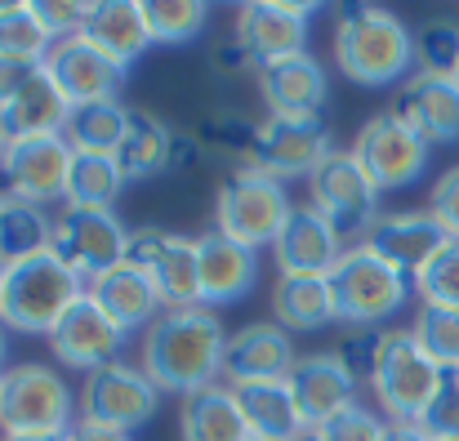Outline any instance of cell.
I'll list each match as a JSON object with an SVG mask.
<instances>
[{
  "instance_id": "1",
  "label": "cell",
  "mask_w": 459,
  "mask_h": 441,
  "mask_svg": "<svg viewBox=\"0 0 459 441\" xmlns=\"http://www.w3.org/2000/svg\"><path fill=\"white\" fill-rule=\"evenodd\" d=\"M223 321L210 307H165L143 330V370L160 393L192 397L223 384Z\"/></svg>"
},
{
  "instance_id": "2",
  "label": "cell",
  "mask_w": 459,
  "mask_h": 441,
  "mask_svg": "<svg viewBox=\"0 0 459 441\" xmlns=\"http://www.w3.org/2000/svg\"><path fill=\"white\" fill-rule=\"evenodd\" d=\"M334 63L352 85H393L415 67V31L384 4H343L334 18Z\"/></svg>"
},
{
  "instance_id": "3",
  "label": "cell",
  "mask_w": 459,
  "mask_h": 441,
  "mask_svg": "<svg viewBox=\"0 0 459 441\" xmlns=\"http://www.w3.org/2000/svg\"><path fill=\"white\" fill-rule=\"evenodd\" d=\"M81 397L67 379L45 361H22L0 375V428L4 437H40V433H72Z\"/></svg>"
},
{
  "instance_id": "4",
  "label": "cell",
  "mask_w": 459,
  "mask_h": 441,
  "mask_svg": "<svg viewBox=\"0 0 459 441\" xmlns=\"http://www.w3.org/2000/svg\"><path fill=\"white\" fill-rule=\"evenodd\" d=\"M330 290H334V312L343 325L384 330V321H393L406 307L415 281L361 241V246H348L343 259L330 268Z\"/></svg>"
},
{
  "instance_id": "5",
  "label": "cell",
  "mask_w": 459,
  "mask_h": 441,
  "mask_svg": "<svg viewBox=\"0 0 459 441\" xmlns=\"http://www.w3.org/2000/svg\"><path fill=\"white\" fill-rule=\"evenodd\" d=\"M290 210H295V201H290L286 183L246 160V165L232 169V178L219 187L214 228H219L223 237H232L237 246H246V250H264V246H277V237H281Z\"/></svg>"
},
{
  "instance_id": "6",
  "label": "cell",
  "mask_w": 459,
  "mask_h": 441,
  "mask_svg": "<svg viewBox=\"0 0 459 441\" xmlns=\"http://www.w3.org/2000/svg\"><path fill=\"white\" fill-rule=\"evenodd\" d=\"M85 294V281L54 255H36L9 268L4 277V307H0V325L22 330V334H49L58 325V316Z\"/></svg>"
},
{
  "instance_id": "7",
  "label": "cell",
  "mask_w": 459,
  "mask_h": 441,
  "mask_svg": "<svg viewBox=\"0 0 459 441\" xmlns=\"http://www.w3.org/2000/svg\"><path fill=\"white\" fill-rule=\"evenodd\" d=\"M307 205L343 237V246H361L379 219V187L357 165L348 147H334L307 178Z\"/></svg>"
},
{
  "instance_id": "8",
  "label": "cell",
  "mask_w": 459,
  "mask_h": 441,
  "mask_svg": "<svg viewBox=\"0 0 459 441\" xmlns=\"http://www.w3.org/2000/svg\"><path fill=\"white\" fill-rule=\"evenodd\" d=\"M446 370L437 361H429V352L415 343L411 330H388L384 334V352L370 379V393L379 397V411L388 419H420L429 411V402L446 388Z\"/></svg>"
},
{
  "instance_id": "9",
  "label": "cell",
  "mask_w": 459,
  "mask_h": 441,
  "mask_svg": "<svg viewBox=\"0 0 459 441\" xmlns=\"http://www.w3.org/2000/svg\"><path fill=\"white\" fill-rule=\"evenodd\" d=\"M130 228L117 219V210H76L67 205L54 219V255L90 286L108 277L112 268L130 264Z\"/></svg>"
},
{
  "instance_id": "10",
  "label": "cell",
  "mask_w": 459,
  "mask_h": 441,
  "mask_svg": "<svg viewBox=\"0 0 459 441\" xmlns=\"http://www.w3.org/2000/svg\"><path fill=\"white\" fill-rule=\"evenodd\" d=\"M156 402H160V388L148 379L143 366L112 361V366L85 375V384H81V424L139 433L143 424H152Z\"/></svg>"
},
{
  "instance_id": "11",
  "label": "cell",
  "mask_w": 459,
  "mask_h": 441,
  "mask_svg": "<svg viewBox=\"0 0 459 441\" xmlns=\"http://www.w3.org/2000/svg\"><path fill=\"white\" fill-rule=\"evenodd\" d=\"M348 151L357 156V165L370 174V183L379 192H393V187H411V183L424 178L433 147L424 143L397 112H379L357 130Z\"/></svg>"
},
{
  "instance_id": "12",
  "label": "cell",
  "mask_w": 459,
  "mask_h": 441,
  "mask_svg": "<svg viewBox=\"0 0 459 441\" xmlns=\"http://www.w3.org/2000/svg\"><path fill=\"white\" fill-rule=\"evenodd\" d=\"M67 174H72V143L63 134L4 143L0 183H4L9 201H27V205H40V210L54 205V201H67Z\"/></svg>"
},
{
  "instance_id": "13",
  "label": "cell",
  "mask_w": 459,
  "mask_h": 441,
  "mask_svg": "<svg viewBox=\"0 0 459 441\" xmlns=\"http://www.w3.org/2000/svg\"><path fill=\"white\" fill-rule=\"evenodd\" d=\"M334 151L330 125L321 117H268L250 134V165L273 178H312V169Z\"/></svg>"
},
{
  "instance_id": "14",
  "label": "cell",
  "mask_w": 459,
  "mask_h": 441,
  "mask_svg": "<svg viewBox=\"0 0 459 441\" xmlns=\"http://www.w3.org/2000/svg\"><path fill=\"white\" fill-rule=\"evenodd\" d=\"M45 339H49L54 361L94 375V370L121 361V348H126L130 334H126V330H121V325L94 303V294L85 290L67 312H63V316H58V325H54Z\"/></svg>"
},
{
  "instance_id": "15",
  "label": "cell",
  "mask_w": 459,
  "mask_h": 441,
  "mask_svg": "<svg viewBox=\"0 0 459 441\" xmlns=\"http://www.w3.org/2000/svg\"><path fill=\"white\" fill-rule=\"evenodd\" d=\"M130 264L156 281L165 307H201V259L196 237H178L165 228H139L130 237Z\"/></svg>"
},
{
  "instance_id": "16",
  "label": "cell",
  "mask_w": 459,
  "mask_h": 441,
  "mask_svg": "<svg viewBox=\"0 0 459 441\" xmlns=\"http://www.w3.org/2000/svg\"><path fill=\"white\" fill-rule=\"evenodd\" d=\"M316 4H286V0H250L237 9V49L264 67L290 54H307V22Z\"/></svg>"
},
{
  "instance_id": "17",
  "label": "cell",
  "mask_w": 459,
  "mask_h": 441,
  "mask_svg": "<svg viewBox=\"0 0 459 441\" xmlns=\"http://www.w3.org/2000/svg\"><path fill=\"white\" fill-rule=\"evenodd\" d=\"M455 237L442 228V219L433 210H388L375 219V228L366 232V246L388 259L397 272H406L411 281L451 246Z\"/></svg>"
},
{
  "instance_id": "18",
  "label": "cell",
  "mask_w": 459,
  "mask_h": 441,
  "mask_svg": "<svg viewBox=\"0 0 459 441\" xmlns=\"http://www.w3.org/2000/svg\"><path fill=\"white\" fill-rule=\"evenodd\" d=\"M45 72L54 76V85L63 90V99L72 108H85V103H112L121 94L130 67L112 63L85 36H67V40H54V49L45 58Z\"/></svg>"
},
{
  "instance_id": "19",
  "label": "cell",
  "mask_w": 459,
  "mask_h": 441,
  "mask_svg": "<svg viewBox=\"0 0 459 441\" xmlns=\"http://www.w3.org/2000/svg\"><path fill=\"white\" fill-rule=\"evenodd\" d=\"M295 339L290 330H281L277 321H250L241 330L228 334L223 348V384L241 388V384H277L290 379L295 370Z\"/></svg>"
},
{
  "instance_id": "20",
  "label": "cell",
  "mask_w": 459,
  "mask_h": 441,
  "mask_svg": "<svg viewBox=\"0 0 459 441\" xmlns=\"http://www.w3.org/2000/svg\"><path fill=\"white\" fill-rule=\"evenodd\" d=\"M196 259H201V307H228L241 303L259 286V250L237 246L219 228L196 237Z\"/></svg>"
},
{
  "instance_id": "21",
  "label": "cell",
  "mask_w": 459,
  "mask_h": 441,
  "mask_svg": "<svg viewBox=\"0 0 459 441\" xmlns=\"http://www.w3.org/2000/svg\"><path fill=\"white\" fill-rule=\"evenodd\" d=\"M286 384H290V393H295V402L304 411L307 428H321L334 415L352 411L357 393H361V384L343 370V361L334 352H307V357H299Z\"/></svg>"
},
{
  "instance_id": "22",
  "label": "cell",
  "mask_w": 459,
  "mask_h": 441,
  "mask_svg": "<svg viewBox=\"0 0 459 441\" xmlns=\"http://www.w3.org/2000/svg\"><path fill=\"white\" fill-rule=\"evenodd\" d=\"M343 237L312 210V205H295L273 255L281 277H330V268L343 259Z\"/></svg>"
},
{
  "instance_id": "23",
  "label": "cell",
  "mask_w": 459,
  "mask_h": 441,
  "mask_svg": "<svg viewBox=\"0 0 459 441\" xmlns=\"http://www.w3.org/2000/svg\"><path fill=\"white\" fill-rule=\"evenodd\" d=\"M72 117V103L63 99V90L54 85V76L45 67H36L4 103H0V134L4 143L18 139H40V134H63Z\"/></svg>"
},
{
  "instance_id": "24",
  "label": "cell",
  "mask_w": 459,
  "mask_h": 441,
  "mask_svg": "<svg viewBox=\"0 0 459 441\" xmlns=\"http://www.w3.org/2000/svg\"><path fill=\"white\" fill-rule=\"evenodd\" d=\"M424 143H459V81L455 76H429L415 72L402 85V99L393 108Z\"/></svg>"
},
{
  "instance_id": "25",
  "label": "cell",
  "mask_w": 459,
  "mask_h": 441,
  "mask_svg": "<svg viewBox=\"0 0 459 441\" xmlns=\"http://www.w3.org/2000/svg\"><path fill=\"white\" fill-rule=\"evenodd\" d=\"M259 94L273 117H321L325 108V67L312 54H290L259 67Z\"/></svg>"
},
{
  "instance_id": "26",
  "label": "cell",
  "mask_w": 459,
  "mask_h": 441,
  "mask_svg": "<svg viewBox=\"0 0 459 441\" xmlns=\"http://www.w3.org/2000/svg\"><path fill=\"white\" fill-rule=\"evenodd\" d=\"M81 36L103 49L112 63L130 67L139 63L148 49H152V31H148V18H143V0H94L90 13H85V27Z\"/></svg>"
},
{
  "instance_id": "27",
  "label": "cell",
  "mask_w": 459,
  "mask_h": 441,
  "mask_svg": "<svg viewBox=\"0 0 459 441\" xmlns=\"http://www.w3.org/2000/svg\"><path fill=\"white\" fill-rule=\"evenodd\" d=\"M85 290L94 294V303H99L126 334H130V330H148L156 316L165 312V298L156 290V281L143 272V268H134V264L112 268L108 277L90 281Z\"/></svg>"
},
{
  "instance_id": "28",
  "label": "cell",
  "mask_w": 459,
  "mask_h": 441,
  "mask_svg": "<svg viewBox=\"0 0 459 441\" xmlns=\"http://www.w3.org/2000/svg\"><path fill=\"white\" fill-rule=\"evenodd\" d=\"M232 393H237V406H241V415L250 424V437L299 441L307 433L304 411H299V402H295L286 379H277V384H241Z\"/></svg>"
},
{
  "instance_id": "29",
  "label": "cell",
  "mask_w": 459,
  "mask_h": 441,
  "mask_svg": "<svg viewBox=\"0 0 459 441\" xmlns=\"http://www.w3.org/2000/svg\"><path fill=\"white\" fill-rule=\"evenodd\" d=\"M178 441H250V424L228 384L201 388L178 406Z\"/></svg>"
},
{
  "instance_id": "30",
  "label": "cell",
  "mask_w": 459,
  "mask_h": 441,
  "mask_svg": "<svg viewBox=\"0 0 459 441\" xmlns=\"http://www.w3.org/2000/svg\"><path fill=\"white\" fill-rule=\"evenodd\" d=\"M273 321L281 330H325L339 321L330 277H277L273 286Z\"/></svg>"
},
{
  "instance_id": "31",
  "label": "cell",
  "mask_w": 459,
  "mask_h": 441,
  "mask_svg": "<svg viewBox=\"0 0 459 441\" xmlns=\"http://www.w3.org/2000/svg\"><path fill=\"white\" fill-rule=\"evenodd\" d=\"M126 187V169L117 156L103 151H72V174H67V205L76 210H112Z\"/></svg>"
},
{
  "instance_id": "32",
  "label": "cell",
  "mask_w": 459,
  "mask_h": 441,
  "mask_svg": "<svg viewBox=\"0 0 459 441\" xmlns=\"http://www.w3.org/2000/svg\"><path fill=\"white\" fill-rule=\"evenodd\" d=\"M126 178H152L165 174L174 165V134L165 121H156L148 112H130V130H126V143L117 151Z\"/></svg>"
},
{
  "instance_id": "33",
  "label": "cell",
  "mask_w": 459,
  "mask_h": 441,
  "mask_svg": "<svg viewBox=\"0 0 459 441\" xmlns=\"http://www.w3.org/2000/svg\"><path fill=\"white\" fill-rule=\"evenodd\" d=\"M126 130H130V108H121V103L112 99V103L72 108L63 139L72 143V151H103V156H117L121 143H126Z\"/></svg>"
},
{
  "instance_id": "34",
  "label": "cell",
  "mask_w": 459,
  "mask_h": 441,
  "mask_svg": "<svg viewBox=\"0 0 459 441\" xmlns=\"http://www.w3.org/2000/svg\"><path fill=\"white\" fill-rule=\"evenodd\" d=\"M54 246V219H45L40 205L27 201H4L0 210V264H22L36 259Z\"/></svg>"
},
{
  "instance_id": "35",
  "label": "cell",
  "mask_w": 459,
  "mask_h": 441,
  "mask_svg": "<svg viewBox=\"0 0 459 441\" xmlns=\"http://www.w3.org/2000/svg\"><path fill=\"white\" fill-rule=\"evenodd\" d=\"M49 49H54V36H49L45 22L36 18L31 0L0 4V58L40 67V63L49 58Z\"/></svg>"
},
{
  "instance_id": "36",
  "label": "cell",
  "mask_w": 459,
  "mask_h": 441,
  "mask_svg": "<svg viewBox=\"0 0 459 441\" xmlns=\"http://www.w3.org/2000/svg\"><path fill=\"white\" fill-rule=\"evenodd\" d=\"M143 18H148L152 45H187L205 31L210 4H201V0H143Z\"/></svg>"
},
{
  "instance_id": "37",
  "label": "cell",
  "mask_w": 459,
  "mask_h": 441,
  "mask_svg": "<svg viewBox=\"0 0 459 441\" xmlns=\"http://www.w3.org/2000/svg\"><path fill=\"white\" fill-rule=\"evenodd\" d=\"M415 334V343L429 352V361H437L446 375L459 370V312L455 307H433V303H420L415 321L406 325Z\"/></svg>"
},
{
  "instance_id": "38",
  "label": "cell",
  "mask_w": 459,
  "mask_h": 441,
  "mask_svg": "<svg viewBox=\"0 0 459 441\" xmlns=\"http://www.w3.org/2000/svg\"><path fill=\"white\" fill-rule=\"evenodd\" d=\"M415 63L429 76H455L459 67V22L455 18H429L415 31Z\"/></svg>"
},
{
  "instance_id": "39",
  "label": "cell",
  "mask_w": 459,
  "mask_h": 441,
  "mask_svg": "<svg viewBox=\"0 0 459 441\" xmlns=\"http://www.w3.org/2000/svg\"><path fill=\"white\" fill-rule=\"evenodd\" d=\"M384 334L388 330H370V325H357V330H343L339 334L334 357L343 361V370L357 384H370L375 379V366H379V352H384Z\"/></svg>"
},
{
  "instance_id": "40",
  "label": "cell",
  "mask_w": 459,
  "mask_h": 441,
  "mask_svg": "<svg viewBox=\"0 0 459 441\" xmlns=\"http://www.w3.org/2000/svg\"><path fill=\"white\" fill-rule=\"evenodd\" d=\"M415 290L424 303L433 307H455L459 312V241H451L420 277H415Z\"/></svg>"
},
{
  "instance_id": "41",
  "label": "cell",
  "mask_w": 459,
  "mask_h": 441,
  "mask_svg": "<svg viewBox=\"0 0 459 441\" xmlns=\"http://www.w3.org/2000/svg\"><path fill=\"white\" fill-rule=\"evenodd\" d=\"M316 441H379L384 437V419L370 411V406H352V411H343V415H334L330 424H321V428H312Z\"/></svg>"
},
{
  "instance_id": "42",
  "label": "cell",
  "mask_w": 459,
  "mask_h": 441,
  "mask_svg": "<svg viewBox=\"0 0 459 441\" xmlns=\"http://www.w3.org/2000/svg\"><path fill=\"white\" fill-rule=\"evenodd\" d=\"M429 441H459V384L446 379V388L429 402V411L415 419Z\"/></svg>"
},
{
  "instance_id": "43",
  "label": "cell",
  "mask_w": 459,
  "mask_h": 441,
  "mask_svg": "<svg viewBox=\"0 0 459 441\" xmlns=\"http://www.w3.org/2000/svg\"><path fill=\"white\" fill-rule=\"evenodd\" d=\"M31 9H36V18L45 22V31H49L54 40L81 36L85 13H90V4H76V0H31Z\"/></svg>"
},
{
  "instance_id": "44",
  "label": "cell",
  "mask_w": 459,
  "mask_h": 441,
  "mask_svg": "<svg viewBox=\"0 0 459 441\" xmlns=\"http://www.w3.org/2000/svg\"><path fill=\"white\" fill-rule=\"evenodd\" d=\"M429 210L442 219V228L459 241V165L442 169L437 183H433V196H429Z\"/></svg>"
},
{
  "instance_id": "45",
  "label": "cell",
  "mask_w": 459,
  "mask_h": 441,
  "mask_svg": "<svg viewBox=\"0 0 459 441\" xmlns=\"http://www.w3.org/2000/svg\"><path fill=\"white\" fill-rule=\"evenodd\" d=\"M40 67H45V63H40ZM31 72H36L31 63H9V58H0V103H4V99H9Z\"/></svg>"
},
{
  "instance_id": "46",
  "label": "cell",
  "mask_w": 459,
  "mask_h": 441,
  "mask_svg": "<svg viewBox=\"0 0 459 441\" xmlns=\"http://www.w3.org/2000/svg\"><path fill=\"white\" fill-rule=\"evenodd\" d=\"M67 441H134V433H117V428H99V424H76Z\"/></svg>"
},
{
  "instance_id": "47",
  "label": "cell",
  "mask_w": 459,
  "mask_h": 441,
  "mask_svg": "<svg viewBox=\"0 0 459 441\" xmlns=\"http://www.w3.org/2000/svg\"><path fill=\"white\" fill-rule=\"evenodd\" d=\"M379 441H429V437H424V428H420V424H411V419H388Z\"/></svg>"
},
{
  "instance_id": "48",
  "label": "cell",
  "mask_w": 459,
  "mask_h": 441,
  "mask_svg": "<svg viewBox=\"0 0 459 441\" xmlns=\"http://www.w3.org/2000/svg\"><path fill=\"white\" fill-rule=\"evenodd\" d=\"M4 441H67V433H40V437H4Z\"/></svg>"
},
{
  "instance_id": "49",
  "label": "cell",
  "mask_w": 459,
  "mask_h": 441,
  "mask_svg": "<svg viewBox=\"0 0 459 441\" xmlns=\"http://www.w3.org/2000/svg\"><path fill=\"white\" fill-rule=\"evenodd\" d=\"M4 277H9V264H0V307H4Z\"/></svg>"
},
{
  "instance_id": "50",
  "label": "cell",
  "mask_w": 459,
  "mask_h": 441,
  "mask_svg": "<svg viewBox=\"0 0 459 441\" xmlns=\"http://www.w3.org/2000/svg\"><path fill=\"white\" fill-rule=\"evenodd\" d=\"M0 361H4V325H0Z\"/></svg>"
},
{
  "instance_id": "51",
  "label": "cell",
  "mask_w": 459,
  "mask_h": 441,
  "mask_svg": "<svg viewBox=\"0 0 459 441\" xmlns=\"http://www.w3.org/2000/svg\"><path fill=\"white\" fill-rule=\"evenodd\" d=\"M299 441H316V433H312V428H307V433H304V437H299Z\"/></svg>"
},
{
  "instance_id": "52",
  "label": "cell",
  "mask_w": 459,
  "mask_h": 441,
  "mask_svg": "<svg viewBox=\"0 0 459 441\" xmlns=\"http://www.w3.org/2000/svg\"><path fill=\"white\" fill-rule=\"evenodd\" d=\"M4 201H9V196H4V192H0V210H4Z\"/></svg>"
},
{
  "instance_id": "53",
  "label": "cell",
  "mask_w": 459,
  "mask_h": 441,
  "mask_svg": "<svg viewBox=\"0 0 459 441\" xmlns=\"http://www.w3.org/2000/svg\"><path fill=\"white\" fill-rule=\"evenodd\" d=\"M0 156H4V134H0Z\"/></svg>"
},
{
  "instance_id": "54",
  "label": "cell",
  "mask_w": 459,
  "mask_h": 441,
  "mask_svg": "<svg viewBox=\"0 0 459 441\" xmlns=\"http://www.w3.org/2000/svg\"><path fill=\"white\" fill-rule=\"evenodd\" d=\"M451 379H455V384H459V370H455V375H451Z\"/></svg>"
},
{
  "instance_id": "55",
  "label": "cell",
  "mask_w": 459,
  "mask_h": 441,
  "mask_svg": "<svg viewBox=\"0 0 459 441\" xmlns=\"http://www.w3.org/2000/svg\"><path fill=\"white\" fill-rule=\"evenodd\" d=\"M250 441H264V437H250Z\"/></svg>"
},
{
  "instance_id": "56",
  "label": "cell",
  "mask_w": 459,
  "mask_h": 441,
  "mask_svg": "<svg viewBox=\"0 0 459 441\" xmlns=\"http://www.w3.org/2000/svg\"><path fill=\"white\" fill-rule=\"evenodd\" d=\"M455 81H459V67H455Z\"/></svg>"
},
{
  "instance_id": "57",
  "label": "cell",
  "mask_w": 459,
  "mask_h": 441,
  "mask_svg": "<svg viewBox=\"0 0 459 441\" xmlns=\"http://www.w3.org/2000/svg\"><path fill=\"white\" fill-rule=\"evenodd\" d=\"M0 375H4V370H0Z\"/></svg>"
}]
</instances>
